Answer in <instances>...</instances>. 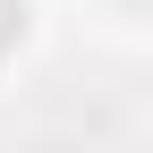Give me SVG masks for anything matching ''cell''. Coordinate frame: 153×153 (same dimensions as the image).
<instances>
[{"label": "cell", "instance_id": "1", "mask_svg": "<svg viewBox=\"0 0 153 153\" xmlns=\"http://www.w3.org/2000/svg\"><path fill=\"white\" fill-rule=\"evenodd\" d=\"M0 17H9V0H0ZM0 34H9V26H0Z\"/></svg>", "mask_w": 153, "mask_h": 153}]
</instances>
